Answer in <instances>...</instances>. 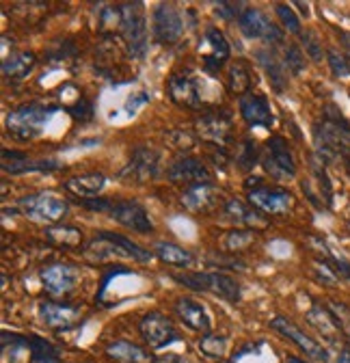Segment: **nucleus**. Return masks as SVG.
<instances>
[{"instance_id": "f257e3e1", "label": "nucleus", "mask_w": 350, "mask_h": 363, "mask_svg": "<svg viewBox=\"0 0 350 363\" xmlns=\"http://www.w3.org/2000/svg\"><path fill=\"white\" fill-rule=\"evenodd\" d=\"M314 145L324 164L339 158L350 160V123L335 106H327L322 121L314 123Z\"/></svg>"}, {"instance_id": "f03ea898", "label": "nucleus", "mask_w": 350, "mask_h": 363, "mask_svg": "<svg viewBox=\"0 0 350 363\" xmlns=\"http://www.w3.org/2000/svg\"><path fill=\"white\" fill-rule=\"evenodd\" d=\"M173 281H178L180 286L195 290V292H208L212 296H218L227 303H238L242 296L240 284L225 272L210 270V272H173Z\"/></svg>"}, {"instance_id": "7ed1b4c3", "label": "nucleus", "mask_w": 350, "mask_h": 363, "mask_svg": "<svg viewBox=\"0 0 350 363\" xmlns=\"http://www.w3.org/2000/svg\"><path fill=\"white\" fill-rule=\"evenodd\" d=\"M55 111L59 106L52 104H41V102H26L13 108L7 115V132L16 141H33L43 132L46 123L52 119Z\"/></svg>"}, {"instance_id": "20e7f679", "label": "nucleus", "mask_w": 350, "mask_h": 363, "mask_svg": "<svg viewBox=\"0 0 350 363\" xmlns=\"http://www.w3.org/2000/svg\"><path fill=\"white\" fill-rule=\"evenodd\" d=\"M86 257L91 259H108V257H132L137 262H149L154 257V251L143 249L141 245H137L135 240H130L128 236L121 234H113V232H100L89 245H86L84 251Z\"/></svg>"}, {"instance_id": "39448f33", "label": "nucleus", "mask_w": 350, "mask_h": 363, "mask_svg": "<svg viewBox=\"0 0 350 363\" xmlns=\"http://www.w3.org/2000/svg\"><path fill=\"white\" fill-rule=\"evenodd\" d=\"M121 11H123L121 37H123L125 50L132 59L143 61L149 50V30H147V18L143 11V5L125 3V5H121Z\"/></svg>"}, {"instance_id": "423d86ee", "label": "nucleus", "mask_w": 350, "mask_h": 363, "mask_svg": "<svg viewBox=\"0 0 350 363\" xmlns=\"http://www.w3.org/2000/svg\"><path fill=\"white\" fill-rule=\"evenodd\" d=\"M22 214L37 223H59L67 214V201L55 193H35L18 201Z\"/></svg>"}, {"instance_id": "0eeeda50", "label": "nucleus", "mask_w": 350, "mask_h": 363, "mask_svg": "<svg viewBox=\"0 0 350 363\" xmlns=\"http://www.w3.org/2000/svg\"><path fill=\"white\" fill-rule=\"evenodd\" d=\"M184 18L178 7L171 3H160L152 13V33L160 45H175L184 37Z\"/></svg>"}, {"instance_id": "6e6552de", "label": "nucleus", "mask_w": 350, "mask_h": 363, "mask_svg": "<svg viewBox=\"0 0 350 363\" xmlns=\"http://www.w3.org/2000/svg\"><path fill=\"white\" fill-rule=\"evenodd\" d=\"M261 164H264L266 173H271L275 179H286L296 175V162L292 156V150L283 136L275 134L264 143V152H261Z\"/></svg>"}, {"instance_id": "1a4fd4ad", "label": "nucleus", "mask_w": 350, "mask_h": 363, "mask_svg": "<svg viewBox=\"0 0 350 363\" xmlns=\"http://www.w3.org/2000/svg\"><path fill=\"white\" fill-rule=\"evenodd\" d=\"M195 130L212 147H227L234 139V123L227 113L210 111L195 119Z\"/></svg>"}, {"instance_id": "9d476101", "label": "nucleus", "mask_w": 350, "mask_h": 363, "mask_svg": "<svg viewBox=\"0 0 350 363\" xmlns=\"http://www.w3.org/2000/svg\"><path fill=\"white\" fill-rule=\"evenodd\" d=\"M199 55H201L205 72H210V74L221 72L223 65L230 61V55H232V48H230V41H227L225 33L214 28V26L205 28L201 43H199Z\"/></svg>"}, {"instance_id": "9b49d317", "label": "nucleus", "mask_w": 350, "mask_h": 363, "mask_svg": "<svg viewBox=\"0 0 350 363\" xmlns=\"http://www.w3.org/2000/svg\"><path fill=\"white\" fill-rule=\"evenodd\" d=\"M238 28L247 39H261L269 45L283 43V30L275 22H271L264 11L255 7H249L242 11V16L238 18Z\"/></svg>"}, {"instance_id": "f8f14e48", "label": "nucleus", "mask_w": 350, "mask_h": 363, "mask_svg": "<svg viewBox=\"0 0 350 363\" xmlns=\"http://www.w3.org/2000/svg\"><path fill=\"white\" fill-rule=\"evenodd\" d=\"M139 333L149 348H164L171 342H178L180 333L175 325L160 311H147L139 320Z\"/></svg>"}, {"instance_id": "ddd939ff", "label": "nucleus", "mask_w": 350, "mask_h": 363, "mask_svg": "<svg viewBox=\"0 0 350 363\" xmlns=\"http://www.w3.org/2000/svg\"><path fill=\"white\" fill-rule=\"evenodd\" d=\"M160 169V156L152 147H137L130 162L121 169L119 177L125 184H145L154 179Z\"/></svg>"}, {"instance_id": "4468645a", "label": "nucleus", "mask_w": 350, "mask_h": 363, "mask_svg": "<svg viewBox=\"0 0 350 363\" xmlns=\"http://www.w3.org/2000/svg\"><path fill=\"white\" fill-rule=\"evenodd\" d=\"M108 216L117 220L119 225L128 227V230L139 232V234H152L154 232V223L147 214V210L132 199H113Z\"/></svg>"}, {"instance_id": "2eb2a0df", "label": "nucleus", "mask_w": 350, "mask_h": 363, "mask_svg": "<svg viewBox=\"0 0 350 363\" xmlns=\"http://www.w3.org/2000/svg\"><path fill=\"white\" fill-rule=\"evenodd\" d=\"M271 329L277 331L279 335H283L286 340H290L300 352H305L310 359L314 361H322L324 363V357H327V348L322 344H318L314 337H310L303 329H298L290 318H283V315H275L271 320Z\"/></svg>"}, {"instance_id": "dca6fc26", "label": "nucleus", "mask_w": 350, "mask_h": 363, "mask_svg": "<svg viewBox=\"0 0 350 363\" xmlns=\"http://www.w3.org/2000/svg\"><path fill=\"white\" fill-rule=\"evenodd\" d=\"M249 206L264 214H286L294 206V195L281 186H257L247 193Z\"/></svg>"}, {"instance_id": "f3484780", "label": "nucleus", "mask_w": 350, "mask_h": 363, "mask_svg": "<svg viewBox=\"0 0 350 363\" xmlns=\"http://www.w3.org/2000/svg\"><path fill=\"white\" fill-rule=\"evenodd\" d=\"M39 279L50 296L59 298V296H67L69 292H74V288L78 284V270L63 262L48 264L39 270Z\"/></svg>"}, {"instance_id": "a211bd4d", "label": "nucleus", "mask_w": 350, "mask_h": 363, "mask_svg": "<svg viewBox=\"0 0 350 363\" xmlns=\"http://www.w3.org/2000/svg\"><path fill=\"white\" fill-rule=\"evenodd\" d=\"M166 175L171 182H178V184H186V186L212 184V177H214L212 171L208 169V164L195 156H180L169 167Z\"/></svg>"}, {"instance_id": "6ab92c4d", "label": "nucleus", "mask_w": 350, "mask_h": 363, "mask_svg": "<svg viewBox=\"0 0 350 363\" xmlns=\"http://www.w3.org/2000/svg\"><path fill=\"white\" fill-rule=\"evenodd\" d=\"M39 320L52 331H67L78 325L80 320V307L67 305V303H55V301H43L39 303Z\"/></svg>"}, {"instance_id": "aec40b11", "label": "nucleus", "mask_w": 350, "mask_h": 363, "mask_svg": "<svg viewBox=\"0 0 350 363\" xmlns=\"http://www.w3.org/2000/svg\"><path fill=\"white\" fill-rule=\"evenodd\" d=\"M238 108H240V117L249 128H273L275 123L271 102L264 96L253 94V91L238 100Z\"/></svg>"}, {"instance_id": "412c9836", "label": "nucleus", "mask_w": 350, "mask_h": 363, "mask_svg": "<svg viewBox=\"0 0 350 363\" xmlns=\"http://www.w3.org/2000/svg\"><path fill=\"white\" fill-rule=\"evenodd\" d=\"M166 91L171 102L182 108H197L201 104L199 84L191 74H171L166 80Z\"/></svg>"}, {"instance_id": "4be33fe9", "label": "nucleus", "mask_w": 350, "mask_h": 363, "mask_svg": "<svg viewBox=\"0 0 350 363\" xmlns=\"http://www.w3.org/2000/svg\"><path fill=\"white\" fill-rule=\"evenodd\" d=\"M255 61L257 65L264 69L266 78H269V84L271 89L275 91V94H283V91L288 89L290 80H288V69L283 65V61L279 59V55L271 48H259L255 50Z\"/></svg>"}, {"instance_id": "5701e85b", "label": "nucleus", "mask_w": 350, "mask_h": 363, "mask_svg": "<svg viewBox=\"0 0 350 363\" xmlns=\"http://www.w3.org/2000/svg\"><path fill=\"white\" fill-rule=\"evenodd\" d=\"M175 313H178L180 320L191 329V331H197V333H210V315L205 311V307L195 301V298H188V296H180L173 305Z\"/></svg>"}, {"instance_id": "b1692460", "label": "nucleus", "mask_w": 350, "mask_h": 363, "mask_svg": "<svg viewBox=\"0 0 350 363\" xmlns=\"http://www.w3.org/2000/svg\"><path fill=\"white\" fill-rule=\"evenodd\" d=\"M218 197H221V193L214 184H195L186 186V191L182 193V206L193 214H208L218 206Z\"/></svg>"}, {"instance_id": "393cba45", "label": "nucleus", "mask_w": 350, "mask_h": 363, "mask_svg": "<svg viewBox=\"0 0 350 363\" xmlns=\"http://www.w3.org/2000/svg\"><path fill=\"white\" fill-rule=\"evenodd\" d=\"M223 212L230 220H234L236 225H242L247 230L255 232V230H264L269 225V220L261 216L259 210H255L253 206L242 203L240 199H227L223 206Z\"/></svg>"}, {"instance_id": "a878e982", "label": "nucleus", "mask_w": 350, "mask_h": 363, "mask_svg": "<svg viewBox=\"0 0 350 363\" xmlns=\"http://www.w3.org/2000/svg\"><path fill=\"white\" fill-rule=\"evenodd\" d=\"M3 169L11 175H20V173H30V171H41V173H50L57 171L59 164L55 160H30L26 154L22 152H9L3 150Z\"/></svg>"}, {"instance_id": "bb28decb", "label": "nucleus", "mask_w": 350, "mask_h": 363, "mask_svg": "<svg viewBox=\"0 0 350 363\" xmlns=\"http://www.w3.org/2000/svg\"><path fill=\"white\" fill-rule=\"evenodd\" d=\"M307 323L327 340V344H335V342H341V331H339V327H337V323H335V318H333V313H331V309L327 307V305H322V303H314L312 305V309L307 311Z\"/></svg>"}, {"instance_id": "cd10ccee", "label": "nucleus", "mask_w": 350, "mask_h": 363, "mask_svg": "<svg viewBox=\"0 0 350 363\" xmlns=\"http://www.w3.org/2000/svg\"><path fill=\"white\" fill-rule=\"evenodd\" d=\"M104 186H106V175L104 173H98V171H94V173H82V175L69 177L65 182V189L72 195L80 197V199H94V197H98L104 191Z\"/></svg>"}, {"instance_id": "c85d7f7f", "label": "nucleus", "mask_w": 350, "mask_h": 363, "mask_svg": "<svg viewBox=\"0 0 350 363\" xmlns=\"http://www.w3.org/2000/svg\"><path fill=\"white\" fill-rule=\"evenodd\" d=\"M37 65V57L28 50H18L5 57L3 61V76L9 80H24Z\"/></svg>"}, {"instance_id": "c756f323", "label": "nucleus", "mask_w": 350, "mask_h": 363, "mask_svg": "<svg viewBox=\"0 0 350 363\" xmlns=\"http://www.w3.org/2000/svg\"><path fill=\"white\" fill-rule=\"evenodd\" d=\"M104 352L108 359H113L117 363H147L149 361V354L145 348H141L139 344H132V342H125V340L111 342Z\"/></svg>"}, {"instance_id": "7c9ffc66", "label": "nucleus", "mask_w": 350, "mask_h": 363, "mask_svg": "<svg viewBox=\"0 0 350 363\" xmlns=\"http://www.w3.org/2000/svg\"><path fill=\"white\" fill-rule=\"evenodd\" d=\"M154 255L166 264V266H178V268H188L193 264V253L186 251L184 247L175 245V242H169V240H158L154 245Z\"/></svg>"}, {"instance_id": "2f4dec72", "label": "nucleus", "mask_w": 350, "mask_h": 363, "mask_svg": "<svg viewBox=\"0 0 350 363\" xmlns=\"http://www.w3.org/2000/svg\"><path fill=\"white\" fill-rule=\"evenodd\" d=\"M251 82H253V78H251L249 65H247L242 59L234 61V63L230 65L227 78H225V84H227V91H230V94H232V96H238V100H240L242 96L251 94Z\"/></svg>"}, {"instance_id": "473e14b6", "label": "nucleus", "mask_w": 350, "mask_h": 363, "mask_svg": "<svg viewBox=\"0 0 350 363\" xmlns=\"http://www.w3.org/2000/svg\"><path fill=\"white\" fill-rule=\"evenodd\" d=\"M46 238L63 249H76L82 245V232L78 227L72 225H57V227H48L46 230Z\"/></svg>"}, {"instance_id": "72a5a7b5", "label": "nucleus", "mask_w": 350, "mask_h": 363, "mask_svg": "<svg viewBox=\"0 0 350 363\" xmlns=\"http://www.w3.org/2000/svg\"><path fill=\"white\" fill-rule=\"evenodd\" d=\"M98 28L104 35H115V33L121 35V28H123V11H121V5H115V7L108 5V7L100 9Z\"/></svg>"}, {"instance_id": "f704fd0d", "label": "nucleus", "mask_w": 350, "mask_h": 363, "mask_svg": "<svg viewBox=\"0 0 350 363\" xmlns=\"http://www.w3.org/2000/svg\"><path fill=\"white\" fill-rule=\"evenodd\" d=\"M257 162H261V154H259L255 141L251 139V136H247V139H242V143L236 152V164L240 171L247 173V171H253Z\"/></svg>"}, {"instance_id": "c9c22d12", "label": "nucleus", "mask_w": 350, "mask_h": 363, "mask_svg": "<svg viewBox=\"0 0 350 363\" xmlns=\"http://www.w3.org/2000/svg\"><path fill=\"white\" fill-rule=\"evenodd\" d=\"M199 350L208 357V359H223L225 350H227V337L218 335V333H205L199 340Z\"/></svg>"}, {"instance_id": "e433bc0d", "label": "nucleus", "mask_w": 350, "mask_h": 363, "mask_svg": "<svg viewBox=\"0 0 350 363\" xmlns=\"http://www.w3.org/2000/svg\"><path fill=\"white\" fill-rule=\"evenodd\" d=\"M281 61H283L286 69H288L292 76H298V74L305 69V55H303V50L298 48L296 43H288V45H286Z\"/></svg>"}, {"instance_id": "4c0bfd02", "label": "nucleus", "mask_w": 350, "mask_h": 363, "mask_svg": "<svg viewBox=\"0 0 350 363\" xmlns=\"http://www.w3.org/2000/svg\"><path fill=\"white\" fill-rule=\"evenodd\" d=\"M26 346L33 354V361H39V359H57V348L43 337H37V335H28L26 337Z\"/></svg>"}, {"instance_id": "58836bf2", "label": "nucleus", "mask_w": 350, "mask_h": 363, "mask_svg": "<svg viewBox=\"0 0 350 363\" xmlns=\"http://www.w3.org/2000/svg\"><path fill=\"white\" fill-rule=\"evenodd\" d=\"M255 240V232L251 230H234L225 236V249L227 253H240L244 251L249 245H253Z\"/></svg>"}, {"instance_id": "ea45409f", "label": "nucleus", "mask_w": 350, "mask_h": 363, "mask_svg": "<svg viewBox=\"0 0 350 363\" xmlns=\"http://www.w3.org/2000/svg\"><path fill=\"white\" fill-rule=\"evenodd\" d=\"M327 307L331 309V313L335 318V323H337L341 335L346 340H350V307L346 303H339V301H329Z\"/></svg>"}, {"instance_id": "a19ab883", "label": "nucleus", "mask_w": 350, "mask_h": 363, "mask_svg": "<svg viewBox=\"0 0 350 363\" xmlns=\"http://www.w3.org/2000/svg\"><path fill=\"white\" fill-rule=\"evenodd\" d=\"M275 13H277V18L281 20V24H283L286 30H290L292 35H298V37H300V33H303L300 20H298V16L290 9V5L277 3V5H275Z\"/></svg>"}, {"instance_id": "79ce46f5", "label": "nucleus", "mask_w": 350, "mask_h": 363, "mask_svg": "<svg viewBox=\"0 0 350 363\" xmlns=\"http://www.w3.org/2000/svg\"><path fill=\"white\" fill-rule=\"evenodd\" d=\"M300 41H303V48L305 52H307V57L316 63H320L324 59V48H322V43L320 39L316 37V33L312 30H303L300 33Z\"/></svg>"}, {"instance_id": "37998d69", "label": "nucleus", "mask_w": 350, "mask_h": 363, "mask_svg": "<svg viewBox=\"0 0 350 363\" xmlns=\"http://www.w3.org/2000/svg\"><path fill=\"white\" fill-rule=\"evenodd\" d=\"M327 61H329V67H331L333 76H337V78H348L350 76V59L348 57L339 55L337 50H329Z\"/></svg>"}, {"instance_id": "c03bdc74", "label": "nucleus", "mask_w": 350, "mask_h": 363, "mask_svg": "<svg viewBox=\"0 0 350 363\" xmlns=\"http://www.w3.org/2000/svg\"><path fill=\"white\" fill-rule=\"evenodd\" d=\"M67 113L78 119L80 123L84 121H91L94 119V102L91 100H86V98H78L72 106H67Z\"/></svg>"}, {"instance_id": "a18cd8bd", "label": "nucleus", "mask_w": 350, "mask_h": 363, "mask_svg": "<svg viewBox=\"0 0 350 363\" xmlns=\"http://www.w3.org/2000/svg\"><path fill=\"white\" fill-rule=\"evenodd\" d=\"M314 272H316V279L322 281L324 286H335L339 281V275L327 259H316L314 262Z\"/></svg>"}, {"instance_id": "49530a36", "label": "nucleus", "mask_w": 350, "mask_h": 363, "mask_svg": "<svg viewBox=\"0 0 350 363\" xmlns=\"http://www.w3.org/2000/svg\"><path fill=\"white\" fill-rule=\"evenodd\" d=\"M327 357L324 363H350V348L344 342L327 344Z\"/></svg>"}, {"instance_id": "de8ad7c7", "label": "nucleus", "mask_w": 350, "mask_h": 363, "mask_svg": "<svg viewBox=\"0 0 350 363\" xmlns=\"http://www.w3.org/2000/svg\"><path fill=\"white\" fill-rule=\"evenodd\" d=\"M242 5L240 3H216V9L214 13L223 20H238L242 16Z\"/></svg>"}, {"instance_id": "09e8293b", "label": "nucleus", "mask_w": 350, "mask_h": 363, "mask_svg": "<svg viewBox=\"0 0 350 363\" xmlns=\"http://www.w3.org/2000/svg\"><path fill=\"white\" fill-rule=\"evenodd\" d=\"M208 264H216L218 268L221 266H225V268H230V270H244V262H240V259H236V257H223V255H208Z\"/></svg>"}, {"instance_id": "8fccbe9b", "label": "nucleus", "mask_w": 350, "mask_h": 363, "mask_svg": "<svg viewBox=\"0 0 350 363\" xmlns=\"http://www.w3.org/2000/svg\"><path fill=\"white\" fill-rule=\"evenodd\" d=\"M152 363H193L191 359L178 354V352H169V354H158L152 359Z\"/></svg>"}, {"instance_id": "3c124183", "label": "nucleus", "mask_w": 350, "mask_h": 363, "mask_svg": "<svg viewBox=\"0 0 350 363\" xmlns=\"http://www.w3.org/2000/svg\"><path fill=\"white\" fill-rule=\"evenodd\" d=\"M147 100H149V98H147V94H141V98H130V100H128V104H125V108H128V111H132V115H135V111H137L139 106H143Z\"/></svg>"}, {"instance_id": "603ef678", "label": "nucleus", "mask_w": 350, "mask_h": 363, "mask_svg": "<svg viewBox=\"0 0 350 363\" xmlns=\"http://www.w3.org/2000/svg\"><path fill=\"white\" fill-rule=\"evenodd\" d=\"M339 37H341V43H344V48L348 52V59H350V33H339Z\"/></svg>"}, {"instance_id": "864d4df0", "label": "nucleus", "mask_w": 350, "mask_h": 363, "mask_svg": "<svg viewBox=\"0 0 350 363\" xmlns=\"http://www.w3.org/2000/svg\"><path fill=\"white\" fill-rule=\"evenodd\" d=\"M33 363H55V359H39V361H33Z\"/></svg>"}, {"instance_id": "5fc2aeb1", "label": "nucleus", "mask_w": 350, "mask_h": 363, "mask_svg": "<svg viewBox=\"0 0 350 363\" xmlns=\"http://www.w3.org/2000/svg\"><path fill=\"white\" fill-rule=\"evenodd\" d=\"M346 173H348V177H350V160H346Z\"/></svg>"}]
</instances>
